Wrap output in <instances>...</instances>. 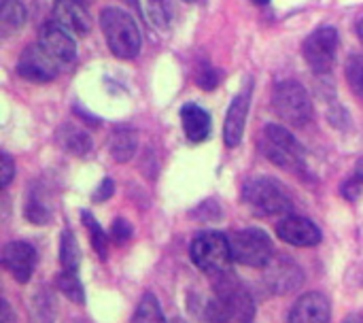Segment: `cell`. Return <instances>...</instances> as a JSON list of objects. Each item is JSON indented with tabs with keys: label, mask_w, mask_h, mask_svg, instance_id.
Returning <instances> with one entry per match:
<instances>
[{
	"label": "cell",
	"mask_w": 363,
	"mask_h": 323,
	"mask_svg": "<svg viewBox=\"0 0 363 323\" xmlns=\"http://www.w3.org/2000/svg\"><path fill=\"white\" fill-rule=\"evenodd\" d=\"M53 21H57L64 30L77 36H85L91 28L89 15L81 0H55Z\"/></svg>",
	"instance_id": "15"
},
{
	"label": "cell",
	"mask_w": 363,
	"mask_h": 323,
	"mask_svg": "<svg viewBox=\"0 0 363 323\" xmlns=\"http://www.w3.org/2000/svg\"><path fill=\"white\" fill-rule=\"evenodd\" d=\"M355 177H357V179H359V181L363 183V158L359 160V162H357V168H355Z\"/></svg>",
	"instance_id": "33"
},
{
	"label": "cell",
	"mask_w": 363,
	"mask_h": 323,
	"mask_svg": "<svg viewBox=\"0 0 363 323\" xmlns=\"http://www.w3.org/2000/svg\"><path fill=\"white\" fill-rule=\"evenodd\" d=\"M81 2H83V0H81Z\"/></svg>",
	"instance_id": "39"
},
{
	"label": "cell",
	"mask_w": 363,
	"mask_h": 323,
	"mask_svg": "<svg viewBox=\"0 0 363 323\" xmlns=\"http://www.w3.org/2000/svg\"><path fill=\"white\" fill-rule=\"evenodd\" d=\"M347 81L351 89L363 98V55H351L347 62Z\"/></svg>",
	"instance_id": "25"
},
{
	"label": "cell",
	"mask_w": 363,
	"mask_h": 323,
	"mask_svg": "<svg viewBox=\"0 0 363 323\" xmlns=\"http://www.w3.org/2000/svg\"><path fill=\"white\" fill-rule=\"evenodd\" d=\"M242 198L257 215H264V217L289 213L291 209V198L287 190L279 181L268 179V177L249 179L242 187Z\"/></svg>",
	"instance_id": "5"
},
{
	"label": "cell",
	"mask_w": 363,
	"mask_h": 323,
	"mask_svg": "<svg viewBox=\"0 0 363 323\" xmlns=\"http://www.w3.org/2000/svg\"><path fill=\"white\" fill-rule=\"evenodd\" d=\"M345 323H363V322L359 319V317H349V319H347Z\"/></svg>",
	"instance_id": "35"
},
{
	"label": "cell",
	"mask_w": 363,
	"mask_h": 323,
	"mask_svg": "<svg viewBox=\"0 0 363 323\" xmlns=\"http://www.w3.org/2000/svg\"><path fill=\"white\" fill-rule=\"evenodd\" d=\"M57 288L72 302H77V305H83L85 302V290H83V283L79 281V273H66V270H62V275L57 277Z\"/></svg>",
	"instance_id": "23"
},
{
	"label": "cell",
	"mask_w": 363,
	"mask_h": 323,
	"mask_svg": "<svg viewBox=\"0 0 363 323\" xmlns=\"http://www.w3.org/2000/svg\"><path fill=\"white\" fill-rule=\"evenodd\" d=\"M26 217L32 224H47L49 217H51V213H49V209L38 198H30L28 204H26Z\"/></svg>",
	"instance_id": "27"
},
{
	"label": "cell",
	"mask_w": 363,
	"mask_h": 323,
	"mask_svg": "<svg viewBox=\"0 0 363 323\" xmlns=\"http://www.w3.org/2000/svg\"><path fill=\"white\" fill-rule=\"evenodd\" d=\"M277 234L283 243L294 247H315L321 243V230L306 217L300 215H287L279 221Z\"/></svg>",
	"instance_id": "11"
},
{
	"label": "cell",
	"mask_w": 363,
	"mask_h": 323,
	"mask_svg": "<svg viewBox=\"0 0 363 323\" xmlns=\"http://www.w3.org/2000/svg\"><path fill=\"white\" fill-rule=\"evenodd\" d=\"M185 2H196V0H185Z\"/></svg>",
	"instance_id": "38"
},
{
	"label": "cell",
	"mask_w": 363,
	"mask_h": 323,
	"mask_svg": "<svg viewBox=\"0 0 363 323\" xmlns=\"http://www.w3.org/2000/svg\"><path fill=\"white\" fill-rule=\"evenodd\" d=\"M262 151L264 155L274 162L277 166L291 170V173H302L304 168V149L296 141V136L283 128V126H266L264 136H262Z\"/></svg>",
	"instance_id": "3"
},
{
	"label": "cell",
	"mask_w": 363,
	"mask_h": 323,
	"mask_svg": "<svg viewBox=\"0 0 363 323\" xmlns=\"http://www.w3.org/2000/svg\"><path fill=\"white\" fill-rule=\"evenodd\" d=\"M81 221H83L85 230H89V239H91V245H94L96 253L104 258V256H106V247H108V241H106L104 230L100 228V224L96 221V217H94L89 211H83Z\"/></svg>",
	"instance_id": "24"
},
{
	"label": "cell",
	"mask_w": 363,
	"mask_h": 323,
	"mask_svg": "<svg viewBox=\"0 0 363 323\" xmlns=\"http://www.w3.org/2000/svg\"><path fill=\"white\" fill-rule=\"evenodd\" d=\"M302 279L304 275L298 264L285 256L270 260V264L266 266V283L274 294H289L298 290L302 285Z\"/></svg>",
	"instance_id": "13"
},
{
	"label": "cell",
	"mask_w": 363,
	"mask_h": 323,
	"mask_svg": "<svg viewBox=\"0 0 363 323\" xmlns=\"http://www.w3.org/2000/svg\"><path fill=\"white\" fill-rule=\"evenodd\" d=\"M38 45L62 66L70 64L77 58V45L68 30H64L57 21H47L38 32Z\"/></svg>",
	"instance_id": "10"
},
{
	"label": "cell",
	"mask_w": 363,
	"mask_h": 323,
	"mask_svg": "<svg viewBox=\"0 0 363 323\" xmlns=\"http://www.w3.org/2000/svg\"><path fill=\"white\" fill-rule=\"evenodd\" d=\"M57 70H60V64L40 45L26 47L17 60V75L32 83L53 81L57 77Z\"/></svg>",
	"instance_id": "9"
},
{
	"label": "cell",
	"mask_w": 363,
	"mask_h": 323,
	"mask_svg": "<svg viewBox=\"0 0 363 323\" xmlns=\"http://www.w3.org/2000/svg\"><path fill=\"white\" fill-rule=\"evenodd\" d=\"M181 121H183V130H185V136L191 141V143H202L208 138L211 134V115L198 106V104H185L183 111H181Z\"/></svg>",
	"instance_id": "17"
},
{
	"label": "cell",
	"mask_w": 363,
	"mask_h": 323,
	"mask_svg": "<svg viewBox=\"0 0 363 323\" xmlns=\"http://www.w3.org/2000/svg\"><path fill=\"white\" fill-rule=\"evenodd\" d=\"M332 309L325 296L311 292L296 300L289 311V323H330Z\"/></svg>",
	"instance_id": "16"
},
{
	"label": "cell",
	"mask_w": 363,
	"mask_h": 323,
	"mask_svg": "<svg viewBox=\"0 0 363 323\" xmlns=\"http://www.w3.org/2000/svg\"><path fill=\"white\" fill-rule=\"evenodd\" d=\"M2 266L17 283H28L36 268L34 247L28 243H9L2 249Z\"/></svg>",
	"instance_id": "12"
},
{
	"label": "cell",
	"mask_w": 363,
	"mask_h": 323,
	"mask_svg": "<svg viewBox=\"0 0 363 323\" xmlns=\"http://www.w3.org/2000/svg\"><path fill=\"white\" fill-rule=\"evenodd\" d=\"M113 192H115V183H113V179H102V183L98 185V190L94 192V202H104V200H108L111 196H113Z\"/></svg>",
	"instance_id": "31"
},
{
	"label": "cell",
	"mask_w": 363,
	"mask_h": 323,
	"mask_svg": "<svg viewBox=\"0 0 363 323\" xmlns=\"http://www.w3.org/2000/svg\"><path fill=\"white\" fill-rule=\"evenodd\" d=\"M111 236H113L115 243L121 245V243H125V241L132 239V226L125 219H115L113 221V228H111Z\"/></svg>",
	"instance_id": "28"
},
{
	"label": "cell",
	"mask_w": 363,
	"mask_h": 323,
	"mask_svg": "<svg viewBox=\"0 0 363 323\" xmlns=\"http://www.w3.org/2000/svg\"><path fill=\"white\" fill-rule=\"evenodd\" d=\"M253 2H257V4H268L270 0H253Z\"/></svg>",
	"instance_id": "36"
},
{
	"label": "cell",
	"mask_w": 363,
	"mask_h": 323,
	"mask_svg": "<svg viewBox=\"0 0 363 323\" xmlns=\"http://www.w3.org/2000/svg\"><path fill=\"white\" fill-rule=\"evenodd\" d=\"M249 106H251V87H247L245 92H240L225 115V126H223V141L228 147H238L245 134V126H247V115H249Z\"/></svg>",
	"instance_id": "14"
},
{
	"label": "cell",
	"mask_w": 363,
	"mask_h": 323,
	"mask_svg": "<svg viewBox=\"0 0 363 323\" xmlns=\"http://www.w3.org/2000/svg\"><path fill=\"white\" fill-rule=\"evenodd\" d=\"M149 11H151V19L160 26V28H166L170 23V17H172V6L168 0H149Z\"/></svg>",
	"instance_id": "26"
},
{
	"label": "cell",
	"mask_w": 363,
	"mask_h": 323,
	"mask_svg": "<svg viewBox=\"0 0 363 323\" xmlns=\"http://www.w3.org/2000/svg\"><path fill=\"white\" fill-rule=\"evenodd\" d=\"M26 21V9L19 0H6L2 2L0 9V26H2V34H11L15 30H19Z\"/></svg>",
	"instance_id": "20"
},
{
	"label": "cell",
	"mask_w": 363,
	"mask_h": 323,
	"mask_svg": "<svg viewBox=\"0 0 363 323\" xmlns=\"http://www.w3.org/2000/svg\"><path fill=\"white\" fill-rule=\"evenodd\" d=\"M198 83H200V87H204V89H213V87L219 83L217 70H213L211 66H204V70L198 75Z\"/></svg>",
	"instance_id": "30"
},
{
	"label": "cell",
	"mask_w": 363,
	"mask_h": 323,
	"mask_svg": "<svg viewBox=\"0 0 363 323\" xmlns=\"http://www.w3.org/2000/svg\"><path fill=\"white\" fill-rule=\"evenodd\" d=\"M60 262H62V270H66V273H79L81 249H79V243H77V239H74V234L70 230H64L62 232Z\"/></svg>",
	"instance_id": "19"
},
{
	"label": "cell",
	"mask_w": 363,
	"mask_h": 323,
	"mask_svg": "<svg viewBox=\"0 0 363 323\" xmlns=\"http://www.w3.org/2000/svg\"><path fill=\"white\" fill-rule=\"evenodd\" d=\"M338 43L340 36L334 26H321L308 34V38L304 40V60L313 72L325 75L332 70L338 53Z\"/></svg>",
	"instance_id": "8"
},
{
	"label": "cell",
	"mask_w": 363,
	"mask_h": 323,
	"mask_svg": "<svg viewBox=\"0 0 363 323\" xmlns=\"http://www.w3.org/2000/svg\"><path fill=\"white\" fill-rule=\"evenodd\" d=\"M359 179L355 177L353 181H347L345 185H342V194L349 198V200H355V198H359V194H362V187H359Z\"/></svg>",
	"instance_id": "32"
},
{
	"label": "cell",
	"mask_w": 363,
	"mask_h": 323,
	"mask_svg": "<svg viewBox=\"0 0 363 323\" xmlns=\"http://www.w3.org/2000/svg\"><path fill=\"white\" fill-rule=\"evenodd\" d=\"M215 296L225 305L230 323H251L255 317V305L251 294L240 285V281L230 273L215 275Z\"/></svg>",
	"instance_id": "7"
},
{
	"label": "cell",
	"mask_w": 363,
	"mask_h": 323,
	"mask_svg": "<svg viewBox=\"0 0 363 323\" xmlns=\"http://www.w3.org/2000/svg\"><path fill=\"white\" fill-rule=\"evenodd\" d=\"M272 106L277 115L294 128H304L313 121L311 96L298 81L279 83L272 94Z\"/></svg>",
	"instance_id": "4"
},
{
	"label": "cell",
	"mask_w": 363,
	"mask_h": 323,
	"mask_svg": "<svg viewBox=\"0 0 363 323\" xmlns=\"http://www.w3.org/2000/svg\"><path fill=\"white\" fill-rule=\"evenodd\" d=\"M357 34H359V38H362V43H363V17H362V21L357 23Z\"/></svg>",
	"instance_id": "34"
},
{
	"label": "cell",
	"mask_w": 363,
	"mask_h": 323,
	"mask_svg": "<svg viewBox=\"0 0 363 323\" xmlns=\"http://www.w3.org/2000/svg\"><path fill=\"white\" fill-rule=\"evenodd\" d=\"M60 136H62L64 149L70 151V153H74V155H85L91 149V138H89V134L85 130H79L74 126H68V128L62 130Z\"/></svg>",
	"instance_id": "21"
},
{
	"label": "cell",
	"mask_w": 363,
	"mask_h": 323,
	"mask_svg": "<svg viewBox=\"0 0 363 323\" xmlns=\"http://www.w3.org/2000/svg\"><path fill=\"white\" fill-rule=\"evenodd\" d=\"M172 323H185V322H183V319H174V322H172Z\"/></svg>",
	"instance_id": "37"
},
{
	"label": "cell",
	"mask_w": 363,
	"mask_h": 323,
	"mask_svg": "<svg viewBox=\"0 0 363 323\" xmlns=\"http://www.w3.org/2000/svg\"><path fill=\"white\" fill-rule=\"evenodd\" d=\"M108 149H111V155L125 164L134 158L136 153V132L128 130V128H121V130H115L113 136H111V143H108Z\"/></svg>",
	"instance_id": "18"
},
{
	"label": "cell",
	"mask_w": 363,
	"mask_h": 323,
	"mask_svg": "<svg viewBox=\"0 0 363 323\" xmlns=\"http://www.w3.org/2000/svg\"><path fill=\"white\" fill-rule=\"evenodd\" d=\"M234 262L251 268H266L272 260V241L259 228H245L228 236Z\"/></svg>",
	"instance_id": "6"
},
{
	"label": "cell",
	"mask_w": 363,
	"mask_h": 323,
	"mask_svg": "<svg viewBox=\"0 0 363 323\" xmlns=\"http://www.w3.org/2000/svg\"><path fill=\"white\" fill-rule=\"evenodd\" d=\"M100 28L104 32L106 45L113 51V55L121 60H134L140 53V30L132 15H128L123 9L108 6L100 15Z\"/></svg>",
	"instance_id": "1"
},
{
	"label": "cell",
	"mask_w": 363,
	"mask_h": 323,
	"mask_svg": "<svg viewBox=\"0 0 363 323\" xmlns=\"http://www.w3.org/2000/svg\"><path fill=\"white\" fill-rule=\"evenodd\" d=\"M15 177V164L11 160L9 153H2L0 155V185L2 187H9V183L13 181Z\"/></svg>",
	"instance_id": "29"
},
{
	"label": "cell",
	"mask_w": 363,
	"mask_h": 323,
	"mask_svg": "<svg viewBox=\"0 0 363 323\" xmlns=\"http://www.w3.org/2000/svg\"><path fill=\"white\" fill-rule=\"evenodd\" d=\"M191 262L206 275L215 277L225 270H230L232 258V247L230 239L221 232H202L191 241L189 247Z\"/></svg>",
	"instance_id": "2"
},
{
	"label": "cell",
	"mask_w": 363,
	"mask_h": 323,
	"mask_svg": "<svg viewBox=\"0 0 363 323\" xmlns=\"http://www.w3.org/2000/svg\"><path fill=\"white\" fill-rule=\"evenodd\" d=\"M132 323H166V317L162 313V307L157 302V298L153 294H145L134 317H132Z\"/></svg>",
	"instance_id": "22"
}]
</instances>
